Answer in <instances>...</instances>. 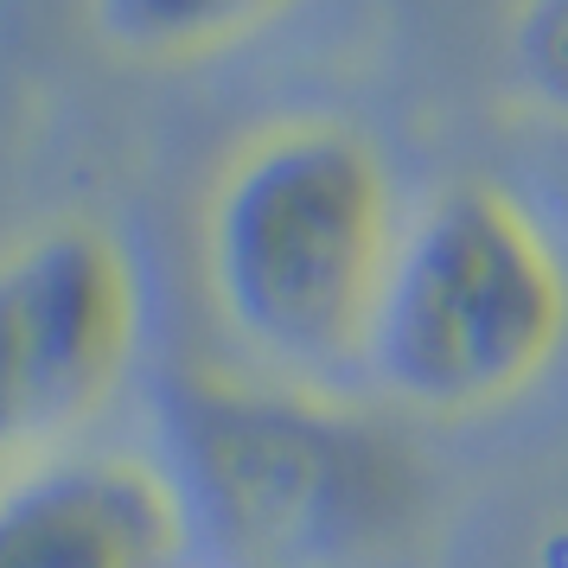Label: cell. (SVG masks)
Returning <instances> with one entry per match:
<instances>
[{"instance_id":"obj_3","label":"cell","mask_w":568,"mask_h":568,"mask_svg":"<svg viewBox=\"0 0 568 568\" xmlns=\"http://www.w3.org/2000/svg\"><path fill=\"white\" fill-rule=\"evenodd\" d=\"M148 338L141 262L97 217H58L0 250V454L97 422Z\"/></svg>"},{"instance_id":"obj_7","label":"cell","mask_w":568,"mask_h":568,"mask_svg":"<svg viewBox=\"0 0 568 568\" xmlns=\"http://www.w3.org/2000/svg\"><path fill=\"white\" fill-rule=\"evenodd\" d=\"M505 78L537 115L568 122V0H511Z\"/></svg>"},{"instance_id":"obj_2","label":"cell","mask_w":568,"mask_h":568,"mask_svg":"<svg viewBox=\"0 0 568 568\" xmlns=\"http://www.w3.org/2000/svg\"><path fill=\"white\" fill-rule=\"evenodd\" d=\"M568 358V243L517 185L454 180L409 205L364 377L415 415L524 403Z\"/></svg>"},{"instance_id":"obj_4","label":"cell","mask_w":568,"mask_h":568,"mask_svg":"<svg viewBox=\"0 0 568 568\" xmlns=\"http://www.w3.org/2000/svg\"><path fill=\"white\" fill-rule=\"evenodd\" d=\"M211 524L180 460L83 447L0 486V568H205Z\"/></svg>"},{"instance_id":"obj_1","label":"cell","mask_w":568,"mask_h":568,"mask_svg":"<svg viewBox=\"0 0 568 568\" xmlns=\"http://www.w3.org/2000/svg\"><path fill=\"white\" fill-rule=\"evenodd\" d=\"M409 224L396 166L345 115H282L236 141L205 199V287L243 352L301 384L364 371Z\"/></svg>"},{"instance_id":"obj_6","label":"cell","mask_w":568,"mask_h":568,"mask_svg":"<svg viewBox=\"0 0 568 568\" xmlns=\"http://www.w3.org/2000/svg\"><path fill=\"white\" fill-rule=\"evenodd\" d=\"M294 0H83V20L115 58L199 64L275 27Z\"/></svg>"},{"instance_id":"obj_5","label":"cell","mask_w":568,"mask_h":568,"mask_svg":"<svg viewBox=\"0 0 568 568\" xmlns=\"http://www.w3.org/2000/svg\"><path fill=\"white\" fill-rule=\"evenodd\" d=\"M345 440L256 396H185V486L205 524H236L250 537H313L345 511Z\"/></svg>"}]
</instances>
